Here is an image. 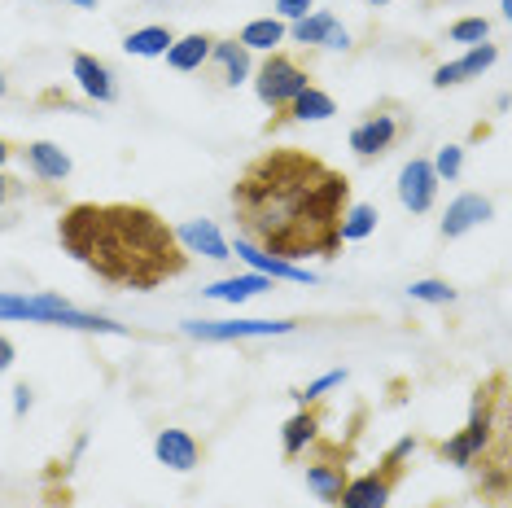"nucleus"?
I'll return each instance as SVG.
<instances>
[{
  "mask_svg": "<svg viewBox=\"0 0 512 508\" xmlns=\"http://www.w3.org/2000/svg\"><path fill=\"white\" fill-rule=\"evenodd\" d=\"M31 403H36V395H31L27 381H22V386H14V417H18V421L31 412Z\"/></svg>",
  "mask_w": 512,
  "mask_h": 508,
  "instance_id": "nucleus-36",
  "label": "nucleus"
},
{
  "mask_svg": "<svg viewBox=\"0 0 512 508\" xmlns=\"http://www.w3.org/2000/svg\"><path fill=\"white\" fill-rule=\"evenodd\" d=\"M14 154H18V149H14V145H9V141H5V136H0V167H5V163H9V158H14Z\"/></svg>",
  "mask_w": 512,
  "mask_h": 508,
  "instance_id": "nucleus-38",
  "label": "nucleus"
},
{
  "mask_svg": "<svg viewBox=\"0 0 512 508\" xmlns=\"http://www.w3.org/2000/svg\"><path fill=\"white\" fill-rule=\"evenodd\" d=\"M416 447H421V438H416V434L399 438V443H394L390 452L381 456V465H390V469H403V460H412V456H416Z\"/></svg>",
  "mask_w": 512,
  "mask_h": 508,
  "instance_id": "nucleus-31",
  "label": "nucleus"
},
{
  "mask_svg": "<svg viewBox=\"0 0 512 508\" xmlns=\"http://www.w3.org/2000/svg\"><path fill=\"white\" fill-rule=\"evenodd\" d=\"M429 167H434V176L438 180H460V171H464V149L460 145H442L438 149V158H434V163H429Z\"/></svg>",
  "mask_w": 512,
  "mask_h": 508,
  "instance_id": "nucleus-30",
  "label": "nucleus"
},
{
  "mask_svg": "<svg viewBox=\"0 0 512 508\" xmlns=\"http://www.w3.org/2000/svg\"><path fill=\"white\" fill-rule=\"evenodd\" d=\"M320 49H333V53H342V49H351V31L342 27V22H333L329 27V36L320 40Z\"/></svg>",
  "mask_w": 512,
  "mask_h": 508,
  "instance_id": "nucleus-34",
  "label": "nucleus"
},
{
  "mask_svg": "<svg viewBox=\"0 0 512 508\" xmlns=\"http://www.w3.org/2000/svg\"><path fill=\"white\" fill-rule=\"evenodd\" d=\"M202 71H211L219 88H241L254 75V62L237 40H211V57H206Z\"/></svg>",
  "mask_w": 512,
  "mask_h": 508,
  "instance_id": "nucleus-13",
  "label": "nucleus"
},
{
  "mask_svg": "<svg viewBox=\"0 0 512 508\" xmlns=\"http://www.w3.org/2000/svg\"><path fill=\"white\" fill-rule=\"evenodd\" d=\"M171 27H141V31H132V36L123 40V49L132 53V57H162L171 49Z\"/></svg>",
  "mask_w": 512,
  "mask_h": 508,
  "instance_id": "nucleus-24",
  "label": "nucleus"
},
{
  "mask_svg": "<svg viewBox=\"0 0 512 508\" xmlns=\"http://www.w3.org/2000/svg\"><path fill=\"white\" fill-rule=\"evenodd\" d=\"M272 290V281H267L263 272H246V276H228V281H215L206 285V298H215V303H246V298H259Z\"/></svg>",
  "mask_w": 512,
  "mask_h": 508,
  "instance_id": "nucleus-22",
  "label": "nucleus"
},
{
  "mask_svg": "<svg viewBox=\"0 0 512 508\" xmlns=\"http://www.w3.org/2000/svg\"><path fill=\"white\" fill-rule=\"evenodd\" d=\"M337 386H346V368H333V373H324V377L311 381L307 390H294V403H298V408H311V403H320Z\"/></svg>",
  "mask_w": 512,
  "mask_h": 508,
  "instance_id": "nucleus-28",
  "label": "nucleus"
},
{
  "mask_svg": "<svg viewBox=\"0 0 512 508\" xmlns=\"http://www.w3.org/2000/svg\"><path fill=\"white\" fill-rule=\"evenodd\" d=\"M22 158H27L31 176L44 180V184H57V180H66L75 171L71 154H66L62 145H53V141H31L27 149H22Z\"/></svg>",
  "mask_w": 512,
  "mask_h": 508,
  "instance_id": "nucleus-20",
  "label": "nucleus"
},
{
  "mask_svg": "<svg viewBox=\"0 0 512 508\" xmlns=\"http://www.w3.org/2000/svg\"><path fill=\"white\" fill-rule=\"evenodd\" d=\"M499 62V49L495 44H473L464 57H456V62H442L434 71V88H451V84H464V79H477L486 75L491 66Z\"/></svg>",
  "mask_w": 512,
  "mask_h": 508,
  "instance_id": "nucleus-18",
  "label": "nucleus"
},
{
  "mask_svg": "<svg viewBox=\"0 0 512 508\" xmlns=\"http://www.w3.org/2000/svg\"><path fill=\"white\" fill-rule=\"evenodd\" d=\"M285 36H289V27L281 18H254V22H246L241 27V36H237V44L246 53H276L285 44Z\"/></svg>",
  "mask_w": 512,
  "mask_h": 508,
  "instance_id": "nucleus-23",
  "label": "nucleus"
},
{
  "mask_svg": "<svg viewBox=\"0 0 512 508\" xmlns=\"http://www.w3.org/2000/svg\"><path fill=\"white\" fill-rule=\"evenodd\" d=\"M351 180L307 149H263L232 184L241 237L276 259H333L342 250V215Z\"/></svg>",
  "mask_w": 512,
  "mask_h": 508,
  "instance_id": "nucleus-1",
  "label": "nucleus"
},
{
  "mask_svg": "<svg viewBox=\"0 0 512 508\" xmlns=\"http://www.w3.org/2000/svg\"><path fill=\"white\" fill-rule=\"evenodd\" d=\"M302 88H311L307 66H298L294 57L281 53V49L267 53V57H263V66L254 71V92H259V101H263V106L272 110V114H281Z\"/></svg>",
  "mask_w": 512,
  "mask_h": 508,
  "instance_id": "nucleus-5",
  "label": "nucleus"
},
{
  "mask_svg": "<svg viewBox=\"0 0 512 508\" xmlns=\"http://www.w3.org/2000/svg\"><path fill=\"white\" fill-rule=\"evenodd\" d=\"M71 75H75V84L79 92H84L88 101H97V106H114L119 101V84H114V71L101 57H92V53H75L71 57Z\"/></svg>",
  "mask_w": 512,
  "mask_h": 508,
  "instance_id": "nucleus-12",
  "label": "nucleus"
},
{
  "mask_svg": "<svg viewBox=\"0 0 512 508\" xmlns=\"http://www.w3.org/2000/svg\"><path fill=\"white\" fill-rule=\"evenodd\" d=\"M407 294H412L416 303H434V307L456 303V290H451L447 281H438V276H425V281H412V285H407Z\"/></svg>",
  "mask_w": 512,
  "mask_h": 508,
  "instance_id": "nucleus-27",
  "label": "nucleus"
},
{
  "mask_svg": "<svg viewBox=\"0 0 512 508\" xmlns=\"http://www.w3.org/2000/svg\"><path fill=\"white\" fill-rule=\"evenodd\" d=\"M75 9H97V0H71Z\"/></svg>",
  "mask_w": 512,
  "mask_h": 508,
  "instance_id": "nucleus-39",
  "label": "nucleus"
},
{
  "mask_svg": "<svg viewBox=\"0 0 512 508\" xmlns=\"http://www.w3.org/2000/svg\"><path fill=\"white\" fill-rule=\"evenodd\" d=\"M189 338L202 342H246V338H285L298 329V320H184Z\"/></svg>",
  "mask_w": 512,
  "mask_h": 508,
  "instance_id": "nucleus-6",
  "label": "nucleus"
},
{
  "mask_svg": "<svg viewBox=\"0 0 512 508\" xmlns=\"http://www.w3.org/2000/svg\"><path fill=\"white\" fill-rule=\"evenodd\" d=\"M154 456H158V465H167L171 473H193L202 465V443H197L189 430H158Z\"/></svg>",
  "mask_w": 512,
  "mask_h": 508,
  "instance_id": "nucleus-14",
  "label": "nucleus"
},
{
  "mask_svg": "<svg viewBox=\"0 0 512 508\" xmlns=\"http://www.w3.org/2000/svg\"><path fill=\"white\" fill-rule=\"evenodd\" d=\"M22 193H27V184H22V180H14V176H5V171H0V206L18 202Z\"/></svg>",
  "mask_w": 512,
  "mask_h": 508,
  "instance_id": "nucleus-35",
  "label": "nucleus"
},
{
  "mask_svg": "<svg viewBox=\"0 0 512 508\" xmlns=\"http://www.w3.org/2000/svg\"><path fill=\"white\" fill-rule=\"evenodd\" d=\"M333 22H337V18L329 14V9H320V14H307V18H298L289 36H294V44H320L324 36H329V27H333Z\"/></svg>",
  "mask_w": 512,
  "mask_h": 508,
  "instance_id": "nucleus-26",
  "label": "nucleus"
},
{
  "mask_svg": "<svg viewBox=\"0 0 512 508\" xmlns=\"http://www.w3.org/2000/svg\"><path fill=\"white\" fill-rule=\"evenodd\" d=\"M399 478H403V469H390V465H377V469L359 473V478H346L333 508H390V495Z\"/></svg>",
  "mask_w": 512,
  "mask_h": 508,
  "instance_id": "nucleus-7",
  "label": "nucleus"
},
{
  "mask_svg": "<svg viewBox=\"0 0 512 508\" xmlns=\"http://www.w3.org/2000/svg\"><path fill=\"white\" fill-rule=\"evenodd\" d=\"M228 250L237 254V259H246L254 272H263L267 281H294V285H316L320 281L311 268H298V263H289V259H276V254L259 250L250 237H241V233H237V241H228Z\"/></svg>",
  "mask_w": 512,
  "mask_h": 508,
  "instance_id": "nucleus-10",
  "label": "nucleus"
},
{
  "mask_svg": "<svg viewBox=\"0 0 512 508\" xmlns=\"http://www.w3.org/2000/svg\"><path fill=\"white\" fill-rule=\"evenodd\" d=\"M14 360H18V346L5 338V333H0V373H9V368H14Z\"/></svg>",
  "mask_w": 512,
  "mask_h": 508,
  "instance_id": "nucleus-37",
  "label": "nucleus"
},
{
  "mask_svg": "<svg viewBox=\"0 0 512 508\" xmlns=\"http://www.w3.org/2000/svg\"><path fill=\"white\" fill-rule=\"evenodd\" d=\"M5 88H9V79H5V71H0V97H5Z\"/></svg>",
  "mask_w": 512,
  "mask_h": 508,
  "instance_id": "nucleus-40",
  "label": "nucleus"
},
{
  "mask_svg": "<svg viewBox=\"0 0 512 508\" xmlns=\"http://www.w3.org/2000/svg\"><path fill=\"white\" fill-rule=\"evenodd\" d=\"M368 5H390V0H368Z\"/></svg>",
  "mask_w": 512,
  "mask_h": 508,
  "instance_id": "nucleus-41",
  "label": "nucleus"
},
{
  "mask_svg": "<svg viewBox=\"0 0 512 508\" xmlns=\"http://www.w3.org/2000/svg\"><path fill=\"white\" fill-rule=\"evenodd\" d=\"M311 447H320L316 452V460L307 465V487L316 491V500H324V504H337V495H342V487H346V452H337V447H329V443H311Z\"/></svg>",
  "mask_w": 512,
  "mask_h": 508,
  "instance_id": "nucleus-11",
  "label": "nucleus"
},
{
  "mask_svg": "<svg viewBox=\"0 0 512 508\" xmlns=\"http://www.w3.org/2000/svg\"><path fill=\"white\" fill-rule=\"evenodd\" d=\"M377 206H368V202H351L346 206V215H342V241H364L377 233Z\"/></svg>",
  "mask_w": 512,
  "mask_h": 508,
  "instance_id": "nucleus-25",
  "label": "nucleus"
},
{
  "mask_svg": "<svg viewBox=\"0 0 512 508\" xmlns=\"http://www.w3.org/2000/svg\"><path fill=\"white\" fill-rule=\"evenodd\" d=\"M180 241L184 254H206V259H232L228 250V237L219 233V228L211 224V219H184L180 228H171Z\"/></svg>",
  "mask_w": 512,
  "mask_h": 508,
  "instance_id": "nucleus-17",
  "label": "nucleus"
},
{
  "mask_svg": "<svg viewBox=\"0 0 512 508\" xmlns=\"http://www.w3.org/2000/svg\"><path fill=\"white\" fill-rule=\"evenodd\" d=\"M320 421H324L320 403H311V408H298L294 417L285 421V430H281V452H285V460L307 456V447L320 438Z\"/></svg>",
  "mask_w": 512,
  "mask_h": 508,
  "instance_id": "nucleus-19",
  "label": "nucleus"
},
{
  "mask_svg": "<svg viewBox=\"0 0 512 508\" xmlns=\"http://www.w3.org/2000/svg\"><path fill=\"white\" fill-rule=\"evenodd\" d=\"M311 5H316V0H276V18H281V22H298V18L311 14Z\"/></svg>",
  "mask_w": 512,
  "mask_h": 508,
  "instance_id": "nucleus-32",
  "label": "nucleus"
},
{
  "mask_svg": "<svg viewBox=\"0 0 512 508\" xmlns=\"http://www.w3.org/2000/svg\"><path fill=\"white\" fill-rule=\"evenodd\" d=\"M438 184H442V180L434 176L429 158H412V163H403V167H399V202H403V211H412V215L434 211Z\"/></svg>",
  "mask_w": 512,
  "mask_h": 508,
  "instance_id": "nucleus-9",
  "label": "nucleus"
},
{
  "mask_svg": "<svg viewBox=\"0 0 512 508\" xmlns=\"http://www.w3.org/2000/svg\"><path fill=\"white\" fill-rule=\"evenodd\" d=\"M333 114H337V101L324 88L311 84V88H302L272 123H267V132H276V127H285V123H324V119H333Z\"/></svg>",
  "mask_w": 512,
  "mask_h": 508,
  "instance_id": "nucleus-15",
  "label": "nucleus"
},
{
  "mask_svg": "<svg viewBox=\"0 0 512 508\" xmlns=\"http://www.w3.org/2000/svg\"><path fill=\"white\" fill-rule=\"evenodd\" d=\"M211 40H215V36H202V31H193V36L171 40V49L162 53V57H167L171 71H180V75H197V71L206 66V57H211Z\"/></svg>",
  "mask_w": 512,
  "mask_h": 508,
  "instance_id": "nucleus-21",
  "label": "nucleus"
},
{
  "mask_svg": "<svg viewBox=\"0 0 512 508\" xmlns=\"http://www.w3.org/2000/svg\"><path fill=\"white\" fill-rule=\"evenodd\" d=\"M0 320H27V325H57V329H79V333H114L123 338V325L97 311H79L62 294L40 290V294H5L0 290Z\"/></svg>",
  "mask_w": 512,
  "mask_h": 508,
  "instance_id": "nucleus-3",
  "label": "nucleus"
},
{
  "mask_svg": "<svg viewBox=\"0 0 512 508\" xmlns=\"http://www.w3.org/2000/svg\"><path fill=\"white\" fill-rule=\"evenodd\" d=\"M57 241L114 290H158L189 268L167 219L136 202H75L57 219Z\"/></svg>",
  "mask_w": 512,
  "mask_h": 508,
  "instance_id": "nucleus-2",
  "label": "nucleus"
},
{
  "mask_svg": "<svg viewBox=\"0 0 512 508\" xmlns=\"http://www.w3.org/2000/svg\"><path fill=\"white\" fill-rule=\"evenodd\" d=\"M499 403H504V377L495 373L491 381H486V386H477L473 412H469V421H464V430H460V434H451L447 443L438 447V456L447 460V465L469 469L473 460H482V456H486L491 438L499 434Z\"/></svg>",
  "mask_w": 512,
  "mask_h": 508,
  "instance_id": "nucleus-4",
  "label": "nucleus"
},
{
  "mask_svg": "<svg viewBox=\"0 0 512 508\" xmlns=\"http://www.w3.org/2000/svg\"><path fill=\"white\" fill-rule=\"evenodd\" d=\"M504 487H508V469H504V460H499V465H491V478L477 482V491L482 495H504Z\"/></svg>",
  "mask_w": 512,
  "mask_h": 508,
  "instance_id": "nucleus-33",
  "label": "nucleus"
},
{
  "mask_svg": "<svg viewBox=\"0 0 512 508\" xmlns=\"http://www.w3.org/2000/svg\"><path fill=\"white\" fill-rule=\"evenodd\" d=\"M403 136V119L394 110H372L368 119H359L351 127V149L359 158H381L386 149Z\"/></svg>",
  "mask_w": 512,
  "mask_h": 508,
  "instance_id": "nucleus-8",
  "label": "nucleus"
},
{
  "mask_svg": "<svg viewBox=\"0 0 512 508\" xmlns=\"http://www.w3.org/2000/svg\"><path fill=\"white\" fill-rule=\"evenodd\" d=\"M0 228H5V224H0Z\"/></svg>",
  "mask_w": 512,
  "mask_h": 508,
  "instance_id": "nucleus-42",
  "label": "nucleus"
},
{
  "mask_svg": "<svg viewBox=\"0 0 512 508\" xmlns=\"http://www.w3.org/2000/svg\"><path fill=\"white\" fill-rule=\"evenodd\" d=\"M447 36H451V44H469V49H473V44L491 40V22H486V18H460V22H451Z\"/></svg>",
  "mask_w": 512,
  "mask_h": 508,
  "instance_id": "nucleus-29",
  "label": "nucleus"
},
{
  "mask_svg": "<svg viewBox=\"0 0 512 508\" xmlns=\"http://www.w3.org/2000/svg\"><path fill=\"white\" fill-rule=\"evenodd\" d=\"M491 215H495L491 198H482V193H460V198L447 206V215H442V237L460 241L464 233H473L477 224H486Z\"/></svg>",
  "mask_w": 512,
  "mask_h": 508,
  "instance_id": "nucleus-16",
  "label": "nucleus"
}]
</instances>
